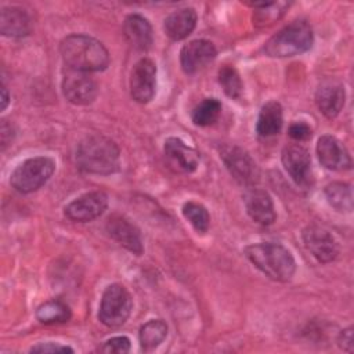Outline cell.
<instances>
[{
  "instance_id": "cell-28",
  "label": "cell",
  "mask_w": 354,
  "mask_h": 354,
  "mask_svg": "<svg viewBox=\"0 0 354 354\" xmlns=\"http://www.w3.org/2000/svg\"><path fill=\"white\" fill-rule=\"evenodd\" d=\"M183 216L185 220L189 221V224L195 228V231L205 234L210 227V216L207 209L198 202L188 201L183 205Z\"/></svg>"
},
{
  "instance_id": "cell-21",
  "label": "cell",
  "mask_w": 354,
  "mask_h": 354,
  "mask_svg": "<svg viewBox=\"0 0 354 354\" xmlns=\"http://www.w3.org/2000/svg\"><path fill=\"white\" fill-rule=\"evenodd\" d=\"M196 11L191 7H185L169 14L165 19L163 29L171 40H183L192 33L196 26Z\"/></svg>"
},
{
  "instance_id": "cell-16",
  "label": "cell",
  "mask_w": 354,
  "mask_h": 354,
  "mask_svg": "<svg viewBox=\"0 0 354 354\" xmlns=\"http://www.w3.org/2000/svg\"><path fill=\"white\" fill-rule=\"evenodd\" d=\"M317 155L321 165L328 170L351 169V156L347 148L333 136L325 134L318 138Z\"/></svg>"
},
{
  "instance_id": "cell-7",
  "label": "cell",
  "mask_w": 354,
  "mask_h": 354,
  "mask_svg": "<svg viewBox=\"0 0 354 354\" xmlns=\"http://www.w3.org/2000/svg\"><path fill=\"white\" fill-rule=\"evenodd\" d=\"M220 158L238 183L250 187L259 181V167L245 149L236 145H224L220 149Z\"/></svg>"
},
{
  "instance_id": "cell-25",
  "label": "cell",
  "mask_w": 354,
  "mask_h": 354,
  "mask_svg": "<svg viewBox=\"0 0 354 354\" xmlns=\"http://www.w3.org/2000/svg\"><path fill=\"white\" fill-rule=\"evenodd\" d=\"M71 315L72 314H71L69 306L58 299L47 300L43 304H40L39 308L36 310V318L41 324H47V325L66 322L69 321Z\"/></svg>"
},
{
  "instance_id": "cell-29",
  "label": "cell",
  "mask_w": 354,
  "mask_h": 354,
  "mask_svg": "<svg viewBox=\"0 0 354 354\" xmlns=\"http://www.w3.org/2000/svg\"><path fill=\"white\" fill-rule=\"evenodd\" d=\"M218 83L230 98H239L242 94V80L238 71L231 65H224L218 71Z\"/></svg>"
},
{
  "instance_id": "cell-10",
  "label": "cell",
  "mask_w": 354,
  "mask_h": 354,
  "mask_svg": "<svg viewBox=\"0 0 354 354\" xmlns=\"http://www.w3.org/2000/svg\"><path fill=\"white\" fill-rule=\"evenodd\" d=\"M156 91V65L149 58L138 59L130 72V95L138 104L149 102Z\"/></svg>"
},
{
  "instance_id": "cell-3",
  "label": "cell",
  "mask_w": 354,
  "mask_h": 354,
  "mask_svg": "<svg viewBox=\"0 0 354 354\" xmlns=\"http://www.w3.org/2000/svg\"><path fill=\"white\" fill-rule=\"evenodd\" d=\"M243 253L256 268L274 281L286 282L296 272V261L292 253L279 243H252L245 248Z\"/></svg>"
},
{
  "instance_id": "cell-17",
  "label": "cell",
  "mask_w": 354,
  "mask_h": 354,
  "mask_svg": "<svg viewBox=\"0 0 354 354\" xmlns=\"http://www.w3.org/2000/svg\"><path fill=\"white\" fill-rule=\"evenodd\" d=\"M243 203L249 217L260 225H271L275 218L274 202L270 194L261 188L250 187L243 194Z\"/></svg>"
},
{
  "instance_id": "cell-31",
  "label": "cell",
  "mask_w": 354,
  "mask_h": 354,
  "mask_svg": "<svg viewBox=\"0 0 354 354\" xmlns=\"http://www.w3.org/2000/svg\"><path fill=\"white\" fill-rule=\"evenodd\" d=\"M288 134L295 141H307L311 138L313 130L306 122H293L288 129Z\"/></svg>"
},
{
  "instance_id": "cell-6",
  "label": "cell",
  "mask_w": 354,
  "mask_h": 354,
  "mask_svg": "<svg viewBox=\"0 0 354 354\" xmlns=\"http://www.w3.org/2000/svg\"><path fill=\"white\" fill-rule=\"evenodd\" d=\"M131 308L133 299L129 290L120 283H112L106 286L102 293L98 310V319L105 326L118 328L127 321Z\"/></svg>"
},
{
  "instance_id": "cell-22",
  "label": "cell",
  "mask_w": 354,
  "mask_h": 354,
  "mask_svg": "<svg viewBox=\"0 0 354 354\" xmlns=\"http://www.w3.org/2000/svg\"><path fill=\"white\" fill-rule=\"evenodd\" d=\"M283 124V112L278 101L266 102L259 113L256 131L260 137H272L278 134Z\"/></svg>"
},
{
  "instance_id": "cell-18",
  "label": "cell",
  "mask_w": 354,
  "mask_h": 354,
  "mask_svg": "<svg viewBox=\"0 0 354 354\" xmlns=\"http://www.w3.org/2000/svg\"><path fill=\"white\" fill-rule=\"evenodd\" d=\"M123 33L129 44L138 51H147L153 41L152 26L147 18L140 14H130L123 22Z\"/></svg>"
},
{
  "instance_id": "cell-20",
  "label": "cell",
  "mask_w": 354,
  "mask_h": 354,
  "mask_svg": "<svg viewBox=\"0 0 354 354\" xmlns=\"http://www.w3.org/2000/svg\"><path fill=\"white\" fill-rule=\"evenodd\" d=\"M32 30L30 17L24 8L3 7L0 11V32L8 37H25Z\"/></svg>"
},
{
  "instance_id": "cell-15",
  "label": "cell",
  "mask_w": 354,
  "mask_h": 354,
  "mask_svg": "<svg viewBox=\"0 0 354 354\" xmlns=\"http://www.w3.org/2000/svg\"><path fill=\"white\" fill-rule=\"evenodd\" d=\"M105 230L112 239H115L118 243H120L131 253L140 256L144 252L140 230L133 223H130L124 216H109L105 224Z\"/></svg>"
},
{
  "instance_id": "cell-12",
  "label": "cell",
  "mask_w": 354,
  "mask_h": 354,
  "mask_svg": "<svg viewBox=\"0 0 354 354\" xmlns=\"http://www.w3.org/2000/svg\"><path fill=\"white\" fill-rule=\"evenodd\" d=\"M304 246L307 250L319 261L330 263L339 254V245L329 231L325 228L311 224L303 230L301 234Z\"/></svg>"
},
{
  "instance_id": "cell-27",
  "label": "cell",
  "mask_w": 354,
  "mask_h": 354,
  "mask_svg": "<svg viewBox=\"0 0 354 354\" xmlns=\"http://www.w3.org/2000/svg\"><path fill=\"white\" fill-rule=\"evenodd\" d=\"M221 113V102L217 98L202 100L191 112V119L196 126H210L217 122Z\"/></svg>"
},
{
  "instance_id": "cell-9",
  "label": "cell",
  "mask_w": 354,
  "mask_h": 354,
  "mask_svg": "<svg viewBox=\"0 0 354 354\" xmlns=\"http://www.w3.org/2000/svg\"><path fill=\"white\" fill-rule=\"evenodd\" d=\"M282 165L290 178L301 188H308L313 184L311 156L307 148L300 144H288L281 153Z\"/></svg>"
},
{
  "instance_id": "cell-33",
  "label": "cell",
  "mask_w": 354,
  "mask_h": 354,
  "mask_svg": "<svg viewBox=\"0 0 354 354\" xmlns=\"http://www.w3.org/2000/svg\"><path fill=\"white\" fill-rule=\"evenodd\" d=\"M337 344H339V347H340L343 351L353 353V346H354V343H353V328H351V326L343 329V330L339 333Z\"/></svg>"
},
{
  "instance_id": "cell-8",
  "label": "cell",
  "mask_w": 354,
  "mask_h": 354,
  "mask_svg": "<svg viewBox=\"0 0 354 354\" xmlns=\"http://www.w3.org/2000/svg\"><path fill=\"white\" fill-rule=\"evenodd\" d=\"M64 97L75 105H88L98 94V86L95 80L87 73L68 68L62 77Z\"/></svg>"
},
{
  "instance_id": "cell-26",
  "label": "cell",
  "mask_w": 354,
  "mask_h": 354,
  "mask_svg": "<svg viewBox=\"0 0 354 354\" xmlns=\"http://www.w3.org/2000/svg\"><path fill=\"white\" fill-rule=\"evenodd\" d=\"M256 8L253 14V24L259 26L270 25L274 21L279 19L285 10L290 6L286 1H263V3H250Z\"/></svg>"
},
{
  "instance_id": "cell-32",
  "label": "cell",
  "mask_w": 354,
  "mask_h": 354,
  "mask_svg": "<svg viewBox=\"0 0 354 354\" xmlns=\"http://www.w3.org/2000/svg\"><path fill=\"white\" fill-rule=\"evenodd\" d=\"M30 353H73V350L69 346H64L61 343H54V342H44V343H37L30 348Z\"/></svg>"
},
{
  "instance_id": "cell-1",
  "label": "cell",
  "mask_w": 354,
  "mask_h": 354,
  "mask_svg": "<svg viewBox=\"0 0 354 354\" xmlns=\"http://www.w3.org/2000/svg\"><path fill=\"white\" fill-rule=\"evenodd\" d=\"M59 53L65 65L80 72H101L109 65L105 46L87 35H69L62 39Z\"/></svg>"
},
{
  "instance_id": "cell-23",
  "label": "cell",
  "mask_w": 354,
  "mask_h": 354,
  "mask_svg": "<svg viewBox=\"0 0 354 354\" xmlns=\"http://www.w3.org/2000/svg\"><path fill=\"white\" fill-rule=\"evenodd\" d=\"M325 196L328 203L340 213H350L353 210L351 185L347 183L333 181L325 187Z\"/></svg>"
},
{
  "instance_id": "cell-2",
  "label": "cell",
  "mask_w": 354,
  "mask_h": 354,
  "mask_svg": "<svg viewBox=\"0 0 354 354\" xmlns=\"http://www.w3.org/2000/svg\"><path fill=\"white\" fill-rule=\"evenodd\" d=\"M120 149L118 144L102 134H90L77 144L76 163L86 173L112 174L118 171Z\"/></svg>"
},
{
  "instance_id": "cell-24",
  "label": "cell",
  "mask_w": 354,
  "mask_h": 354,
  "mask_svg": "<svg viewBox=\"0 0 354 354\" xmlns=\"http://www.w3.org/2000/svg\"><path fill=\"white\" fill-rule=\"evenodd\" d=\"M167 336V325L163 319H149L138 332L140 346L144 351L155 350Z\"/></svg>"
},
{
  "instance_id": "cell-4",
  "label": "cell",
  "mask_w": 354,
  "mask_h": 354,
  "mask_svg": "<svg viewBox=\"0 0 354 354\" xmlns=\"http://www.w3.org/2000/svg\"><path fill=\"white\" fill-rule=\"evenodd\" d=\"M313 43L314 35L310 24L304 19H296L270 37L264 51L272 58H286L308 51Z\"/></svg>"
},
{
  "instance_id": "cell-34",
  "label": "cell",
  "mask_w": 354,
  "mask_h": 354,
  "mask_svg": "<svg viewBox=\"0 0 354 354\" xmlns=\"http://www.w3.org/2000/svg\"><path fill=\"white\" fill-rule=\"evenodd\" d=\"M8 101H10L8 91H7V87L3 84V87H1V111H4L7 108Z\"/></svg>"
},
{
  "instance_id": "cell-30",
  "label": "cell",
  "mask_w": 354,
  "mask_h": 354,
  "mask_svg": "<svg viewBox=\"0 0 354 354\" xmlns=\"http://www.w3.org/2000/svg\"><path fill=\"white\" fill-rule=\"evenodd\" d=\"M101 351H104V353H119V354L129 353L130 351V340L126 336L112 337V339L106 340L102 344Z\"/></svg>"
},
{
  "instance_id": "cell-11",
  "label": "cell",
  "mask_w": 354,
  "mask_h": 354,
  "mask_svg": "<svg viewBox=\"0 0 354 354\" xmlns=\"http://www.w3.org/2000/svg\"><path fill=\"white\" fill-rule=\"evenodd\" d=\"M106 207L108 196L102 191H91L69 202L65 206L64 213L72 221L87 223L102 216Z\"/></svg>"
},
{
  "instance_id": "cell-13",
  "label": "cell",
  "mask_w": 354,
  "mask_h": 354,
  "mask_svg": "<svg viewBox=\"0 0 354 354\" xmlns=\"http://www.w3.org/2000/svg\"><path fill=\"white\" fill-rule=\"evenodd\" d=\"M163 152L169 167L176 173H192L196 170L201 160L199 153L177 137H169L165 141Z\"/></svg>"
},
{
  "instance_id": "cell-5",
  "label": "cell",
  "mask_w": 354,
  "mask_h": 354,
  "mask_svg": "<svg viewBox=\"0 0 354 354\" xmlns=\"http://www.w3.org/2000/svg\"><path fill=\"white\" fill-rule=\"evenodd\" d=\"M55 162L48 156H35L19 163L11 173V185L22 194H29L41 188L53 176Z\"/></svg>"
},
{
  "instance_id": "cell-19",
  "label": "cell",
  "mask_w": 354,
  "mask_h": 354,
  "mask_svg": "<svg viewBox=\"0 0 354 354\" xmlns=\"http://www.w3.org/2000/svg\"><path fill=\"white\" fill-rule=\"evenodd\" d=\"M344 100V87L337 82H325L315 91L317 108L328 119H333L340 113Z\"/></svg>"
},
{
  "instance_id": "cell-14",
  "label": "cell",
  "mask_w": 354,
  "mask_h": 354,
  "mask_svg": "<svg viewBox=\"0 0 354 354\" xmlns=\"http://www.w3.org/2000/svg\"><path fill=\"white\" fill-rule=\"evenodd\" d=\"M217 55L214 44L209 40L198 39L187 43L180 51L181 68L185 73L194 75L209 65Z\"/></svg>"
}]
</instances>
